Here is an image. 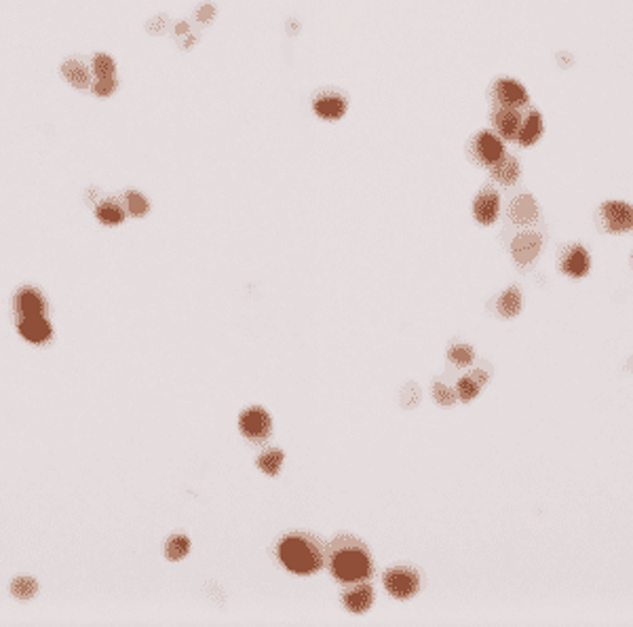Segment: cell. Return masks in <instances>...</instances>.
Wrapping results in <instances>:
<instances>
[{
	"label": "cell",
	"instance_id": "obj_6",
	"mask_svg": "<svg viewBox=\"0 0 633 627\" xmlns=\"http://www.w3.org/2000/svg\"><path fill=\"white\" fill-rule=\"evenodd\" d=\"M312 112L316 119L326 123H336L346 117L348 112V99L340 91H319L312 97Z\"/></svg>",
	"mask_w": 633,
	"mask_h": 627
},
{
	"label": "cell",
	"instance_id": "obj_22",
	"mask_svg": "<svg viewBox=\"0 0 633 627\" xmlns=\"http://www.w3.org/2000/svg\"><path fill=\"white\" fill-rule=\"evenodd\" d=\"M283 460H285L283 450H279V448H269V450H264V452L258 454L255 465H258V469H260V471H262L264 476L275 478V476H279V471H281Z\"/></svg>",
	"mask_w": 633,
	"mask_h": 627
},
{
	"label": "cell",
	"instance_id": "obj_25",
	"mask_svg": "<svg viewBox=\"0 0 633 627\" xmlns=\"http://www.w3.org/2000/svg\"><path fill=\"white\" fill-rule=\"evenodd\" d=\"M125 203H127V212L135 218H144L150 212V203L148 199L137 192V190H127L125 192Z\"/></svg>",
	"mask_w": 633,
	"mask_h": 627
},
{
	"label": "cell",
	"instance_id": "obj_23",
	"mask_svg": "<svg viewBox=\"0 0 633 627\" xmlns=\"http://www.w3.org/2000/svg\"><path fill=\"white\" fill-rule=\"evenodd\" d=\"M190 553V539L186 535H171L165 545V555L171 562H180Z\"/></svg>",
	"mask_w": 633,
	"mask_h": 627
},
{
	"label": "cell",
	"instance_id": "obj_15",
	"mask_svg": "<svg viewBox=\"0 0 633 627\" xmlns=\"http://www.w3.org/2000/svg\"><path fill=\"white\" fill-rule=\"evenodd\" d=\"M15 310L22 321V319H30V317H42L47 310V304H44V298L40 296V292H36L34 287H22L15 296Z\"/></svg>",
	"mask_w": 633,
	"mask_h": 627
},
{
	"label": "cell",
	"instance_id": "obj_9",
	"mask_svg": "<svg viewBox=\"0 0 633 627\" xmlns=\"http://www.w3.org/2000/svg\"><path fill=\"white\" fill-rule=\"evenodd\" d=\"M543 249V235L534 233V231H525L519 233L513 241H511V256L515 260L517 267H528L532 265L534 260L539 258Z\"/></svg>",
	"mask_w": 633,
	"mask_h": 627
},
{
	"label": "cell",
	"instance_id": "obj_3",
	"mask_svg": "<svg viewBox=\"0 0 633 627\" xmlns=\"http://www.w3.org/2000/svg\"><path fill=\"white\" fill-rule=\"evenodd\" d=\"M385 590L395 600H412L420 592V574L410 566H393L382 577Z\"/></svg>",
	"mask_w": 633,
	"mask_h": 627
},
{
	"label": "cell",
	"instance_id": "obj_10",
	"mask_svg": "<svg viewBox=\"0 0 633 627\" xmlns=\"http://www.w3.org/2000/svg\"><path fill=\"white\" fill-rule=\"evenodd\" d=\"M376 600V592L374 587L369 585L367 581H359V583H351V585H344V592L340 596V602L342 606L353 612V615H363L372 608Z\"/></svg>",
	"mask_w": 633,
	"mask_h": 627
},
{
	"label": "cell",
	"instance_id": "obj_2",
	"mask_svg": "<svg viewBox=\"0 0 633 627\" xmlns=\"http://www.w3.org/2000/svg\"><path fill=\"white\" fill-rule=\"evenodd\" d=\"M277 558L285 570L308 577L326 566V547L310 533H289L277 543Z\"/></svg>",
	"mask_w": 633,
	"mask_h": 627
},
{
	"label": "cell",
	"instance_id": "obj_30",
	"mask_svg": "<svg viewBox=\"0 0 633 627\" xmlns=\"http://www.w3.org/2000/svg\"><path fill=\"white\" fill-rule=\"evenodd\" d=\"M433 399L441 406V408H452L456 406V391L450 389L444 383H433Z\"/></svg>",
	"mask_w": 633,
	"mask_h": 627
},
{
	"label": "cell",
	"instance_id": "obj_24",
	"mask_svg": "<svg viewBox=\"0 0 633 627\" xmlns=\"http://www.w3.org/2000/svg\"><path fill=\"white\" fill-rule=\"evenodd\" d=\"M91 72L95 78H108L117 76V62L108 53H97L91 60Z\"/></svg>",
	"mask_w": 633,
	"mask_h": 627
},
{
	"label": "cell",
	"instance_id": "obj_4",
	"mask_svg": "<svg viewBox=\"0 0 633 627\" xmlns=\"http://www.w3.org/2000/svg\"><path fill=\"white\" fill-rule=\"evenodd\" d=\"M239 431L245 440L264 442L273 433V418L264 408L249 406L239 414Z\"/></svg>",
	"mask_w": 633,
	"mask_h": 627
},
{
	"label": "cell",
	"instance_id": "obj_11",
	"mask_svg": "<svg viewBox=\"0 0 633 627\" xmlns=\"http://www.w3.org/2000/svg\"><path fill=\"white\" fill-rule=\"evenodd\" d=\"M473 216L482 226H490L500 216V194L492 186H484L473 201Z\"/></svg>",
	"mask_w": 633,
	"mask_h": 627
},
{
	"label": "cell",
	"instance_id": "obj_18",
	"mask_svg": "<svg viewBox=\"0 0 633 627\" xmlns=\"http://www.w3.org/2000/svg\"><path fill=\"white\" fill-rule=\"evenodd\" d=\"M490 174H492V180H496L498 184L513 186L521 176V163L513 154H505L496 165L490 167Z\"/></svg>",
	"mask_w": 633,
	"mask_h": 627
},
{
	"label": "cell",
	"instance_id": "obj_13",
	"mask_svg": "<svg viewBox=\"0 0 633 627\" xmlns=\"http://www.w3.org/2000/svg\"><path fill=\"white\" fill-rule=\"evenodd\" d=\"M523 117L519 112V108H503L498 106L492 115V125H494V133L505 140V142H517L519 129H521Z\"/></svg>",
	"mask_w": 633,
	"mask_h": 627
},
{
	"label": "cell",
	"instance_id": "obj_17",
	"mask_svg": "<svg viewBox=\"0 0 633 627\" xmlns=\"http://www.w3.org/2000/svg\"><path fill=\"white\" fill-rule=\"evenodd\" d=\"M62 76L74 89H91V83H93L91 68L85 66V62H81V60H66L62 64Z\"/></svg>",
	"mask_w": 633,
	"mask_h": 627
},
{
	"label": "cell",
	"instance_id": "obj_14",
	"mask_svg": "<svg viewBox=\"0 0 633 627\" xmlns=\"http://www.w3.org/2000/svg\"><path fill=\"white\" fill-rule=\"evenodd\" d=\"M539 203L532 194H519L511 201L509 205V218L511 222L519 224V226H528V224H534L539 220Z\"/></svg>",
	"mask_w": 633,
	"mask_h": 627
},
{
	"label": "cell",
	"instance_id": "obj_5",
	"mask_svg": "<svg viewBox=\"0 0 633 627\" xmlns=\"http://www.w3.org/2000/svg\"><path fill=\"white\" fill-rule=\"evenodd\" d=\"M471 154L475 156V161L484 167L496 165L503 156L507 154L505 140H500L494 131H480L471 142Z\"/></svg>",
	"mask_w": 633,
	"mask_h": 627
},
{
	"label": "cell",
	"instance_id": "obj_19",
	"mask_svg": "<svg viewBox=\"0 0 633 627\" xmlns=\"http://www.w3.org/2000/svg\"><path fill=\"white\" fill-rule=\"evenodd\" d=\"M17 330H19V334H22L26 340L36 342V344L47 342V340L53 336V328H51V324L44 319V315H42V317H30V319H22V321H19V326H17Z\"/></svg>",
	"mask_w": 633,
	"mask_h": 627
},
{
	"label": "cell",
	"instance_id": "obj_31",
	"mask_svg": "<svg viewBox=\"0 0 633 627\" xmlns=\"http://www.w3.org/2000/svg\"><path fill=\"white\" fill-rule=\"evenodd\" d=\"M218 15V9L211 5V3H205V5H201L196 11H194V17H196V22H201V24H209V22H214V17Z\"/></svg>",
	"mask_w": 633,
	"mask_h": 627
},
{
	"label": "cell",
	"instance_id": "obj_27",
	"mask_svg": "<svg viewBox=\"0 0 633 627\" xmlns=\"http://www.w3.org/2000/svg\"><path fill=\"white\" fill-rule=\"evenodd\" d=\"M448 359L458 365V368H466L475 361V349L469 346V344H454L448 349Z\"/></svg>",
	"mask_w": 633,
	"mask_h": 627
},
{
	"label": "cell",
	"instance_id": "obj_20",
	"mask_svg": "<svg viewBox=\"0 0 633 627\" xmlns=\"http://www.w3.org/2000/svg\"><path fill=\"white\" fill-rule=\"evenodd\" d=\"M523 308V298H521V292L517 285H511L507 292H503L496 300V312L500 317H507V319H513L517 317Z\"/></svg>",
	"mask_w": 633,
	"mask_h": 627
},
{
	"label": "cell",
	"instance_id": "obj_33",
	"mask_svg": "<svg viewBox=\"0 0 633 627\" xmlns=\"http://www.w3.org/2000/svg\"><path fill=\"white\" fill-rule=\"evenodd\" d=\"M471 376H473L475 381H478V383H480L482 387H486V385H488V381H490V374H488V372H484L482 368H478V370H473V372H471Z\"/></svg>",
	"mask_w": 633,
	"mask_h": 627
},
{
	"label": "cell",
	"instance_id": "obj_28",
	"mask_svg": "<svg viewBox=\"0 0 633 627\" xmlns=\"http://www.w3.org/2000/svg\"><path fill=\"white\" fill-rule=\"evenodd\" d=\"M11 594L19 600H32L38 594V583L30 577H17L11 583Z\"/></svg>",
	"mask_w": 633,
	"mask_h": 627
},
{
	"label": "cell",
	"instance_id": "obj_8",
	"mask_svg": "<svg viewBox=\"0 0 633 627\" xmlns=\"http://www.w3.org/2000/svg\"><path fill=\"white\" fill-rule=\"evenodd\" d=\"M492 97L503 108H523L525 103L530 101V93H528V89L519 81L509 78V76L498 78L494 83Z\"/></svg>",
	"mask_w": 633,
	"mask_h": 627
},
{
	"label": "cell",
	"instance_id": "obj_21",
	"mask_svg": "<svg viewBox=\"0 0 633 627\" xmlns=\"http://www.w3.org/2000/svg\"><path fill=\"white\" fill-rule=\"evenodd\" d=\"M95 216H97V220H99L103 226H119V224L125 220L127 212H125L123 205H121L119 201H115V199H103V201H99L97 207H95Z\"/></svg>",
	"mask_w": 633,
	"mask_h": 627
},
{
	"label": "cell",
	"instance_id": "obj_26",
	"mask_svg": "<svg viewBox=\"0 0 633 627\" xmlns=\"http://www.w3.org/2000/svg\"><path fill=\"white\" fill-rule=\"evenodd\" d=\"M456 397L460 399V401H464V403H469V401H473L475 397L480 395V391H482V385L475 381L471 374L469 376H462L458 383H456Z\"/></svg>",
	"mask_w": 633,
	"mask_h": 627
},
{
	"label": "cell",
	"instance_id": "obj_34",
	"mask_svg": "<svg viewBox=\"0 0 633 627\" xmlns=\"http://www.w3.org/2000/svg\"><path fill=\"white\" fill-rule=\"evenodd\" d=\"M174 34H176L178 38H184V36H188V34H190V26H188L186 22H180V24H176Z\"/></svg>",
	"mask_w": 633,
	"mask_h": 627
},
{
	"label": "cell",
	"instance_id": "obj_29",
	"mask_svg": "<svg viewBox=\"0 0 633 627\" xmlns=\"http://www.w3.org/2000/svg\"><path fill=\"white\" fill-rule=\"evenodd\" d=\"M119 89V78L117 76H108V78H95L91 83V91L97 97H110L115 95Z\"/></svg>",
	"mask_w": 633,
	"mask_h": 627
},
{
	"label": "cell",
	"instance_id": "obj_12",
	"mask_svg": "<svg viewBox=\"0 0 633 627\" xmlns=\"http://www.w3.org/2000/svg\"><path fill=\"white\" fill-rule=\"evenodd\" d=\"M559 269H562L564 275H568L572 279H583L591 271V256L583 245L572 243L562 253Z\"/></svg>",
	"mask_w": 633,
	"mask_h": 627
},
{
	"label": "cell",
	"instance_id": "obj_16",
	"mask_svg": "<svg viewBox=\"0 0 633 627\" xmlns=\"http://www.w3.org/2000/svg\"><path fill=\"white\" fill-rule=\"evenodd\" d=\"M543 133H545L543 115L539 110H530L528 117H523V123H521V129H519V135H517V144L523 146V148H530L543 137Z\"/></svg>",
	"mask_w": 633,
	"mask_h": 627
},
{
	"label": "cell",
	"instance_id": "obj_32",
	"mask_svg": "<svg viewBox=\"0 0 633 627\" xmlns=\"http://www.w3.org/2000/svg\"><path fill=\"white\" fill-rule=\"evenodd\" d=\"M167 26H169L167 15H156V17H152V19L146 24V30H148L150 34L158 36V34H163V32L167 30Z\"/></svg>",
	"mask_w": 633,
	"mask_h": 627
},
{
	"label": "cell",
	"instance_id": "obj_1",
	"mask_svg": "<svg viewBox=\"0 0 633 627\" xmlns=\"http://www.w3.org/2000/svg\"><path fill=\"white\" fill-rule=\"evenodd\" d=\"M326 564L332 577L342 585L367 581L374 574L372 551L363 541L351 535H338L326 547Z\"/></svg>",
	"mask_w": 633,
	"mask_h": 627
},
{
	"label": "cell",
	"instance_id": "obj_7",
	"mask_svg": "<svg viewBox=\"0 0 633 627\" xmlns=\"http://www.w3.org/2000/svg\"><path fill=\"white\" fill-rule=\"evenodd\" d=\"M604 228L608 233L633 231V205L627 201H606L600 209Z\"/></svg>",
	"mask_w": 633,
	"mask_h": 627
}]
</instances>
